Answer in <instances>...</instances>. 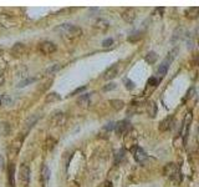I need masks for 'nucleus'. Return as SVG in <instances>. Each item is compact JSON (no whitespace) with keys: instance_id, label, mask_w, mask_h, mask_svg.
Here are the masks:
<instances>
[{"instance_id":"4be33fe9","label":"nucleus","mask_w":199,"mask_h":187,"mask_svg":"<svg viewBox=\"0 0 199 187\" xmlns=\"http://www.w3.org/2000/svg\"><path fill=\"white\" fill-rule=\"evenodd\" d=\"M110 105H111V107L113 110L120 111V110H122L125 107V101L118 100V99H112V100H110Z\"/></svg>"},{"instance_id":"2eb2a0df","label":"nucleus","mask_w":199,"mask_h":187,"mask_svg":"<svg viewBox=\"0 0 199 187\" xmlns=\"http://www.w3.org/2000/svg\"><path fill=\"white\" fill-rule=\"evenodd\" d=\"M146 110H147L148 116L152 117V119H154L156 115H157L158 107H157V105H156V103H154L153 100H148V101H146Z\"/></svg>"},{"instance_id":"72a5a7b5","label":"nucleus","mask_w":199,"mask_h":187,"mask_svg":"<svg viewBox=\"0 0 199 187\" xmlns=\"http://www.w3.org/2000/svg\"><path fill=\"white\" fill-rule=\"evenodd\" d=\"M86 90V86H81V87H77L76 90H73L72 92H71V95L70 96H75V95H77V94H81V92H83Z\"/></svg>"},{"instance_id":"423d86ee","label":"nucleus","mask_w":199,"mask_h":187,"mask_svg":"<svg viewBox=\"0 0 199 187\" xmlns=\"http://www.w3.org/2000/svg\"><path fill=\"white\" fill-rule=\"evenodd\" d=\"M132 127H131V124H130V121H127V120H121V121H118V122H116L115 124V131H116V134L117 135H125L128 130H131Z\"/></svg>"},{"instance_id":"9d476101","label":"nucleus","mask_w":199,"mask_h":187,"mask_svg":"<svg viewBox=\"0 0 199 187\" xmlns=\"http://www.w3.org/2000/svg\"><path fill=\"white\" fill-rule=\"evenodd\" d=\"M132 153H133V157H135V160L137 161V162H139V163H142V162H144L146 160H147V153L143 151V148H141L139 146H136V147H133L132 150Z\"/></svg>"},{"instance_id":"f257e3e1","label":"nucleus","mask_w":199,"mask_h":187,"mask_svg":"<svg viewBox=\"0 0 199 187\" xmlns=\"http://www.w3.org/2000/svg\"><path fill=\"white\" fill-rule=\"evenodd\" d=\"M56 31H59L61 36L67 41L77 40L82 35V29L72 24H62L59 28H56Z\"/></svg>"},{"instance_id":"a878e982","label":"nucleus","mask_w":199,"mask_h":187,"mask_svg":"<svg viewBox=\"0 0 199 187\" xmlns=\"http://www.w3.org/2000/svg\"><path fill=\"white\" fill-rule=\"evenodd\" d=\"M123 160H125V150L121 148V150L116 151V153H115V163L118 165V163H121Z\"/></svg>"},{"instance_id":"cd10ccee","label":"nucleus","mask_w":199,"mask_h":187,"mask_svg":"<svg viewBox=\"0 0 199 187\" xmlns=\"http://www.w3.org/2000/svg\"><path fill=\"white\" fill-rule=\"evenodd\" d=\"M55 146H56V140H55V139H52L51 136H50V137H47V139H46V148H47L49 151H52Z\"/></svg>"},{"instance_id":"6e6552de","label":"nucleus","mask_w":199,"mask_h":187,"mask_svg":"<svg viewBox=\"0 0 199 187\" xmlns=\"http://www.w3.org/2000/svg\"><path fill=\"white\" fill-rule=\"evenodd\" d=\"M122 19L126 21V23H128V24H132L135 20H136V18H137V11L133 9V8H127V9H125L123 11H122Z\"/></svg>"},{"instance_id":"2f4dec72","label":"nucleus","mask_w":199,"mask_h":187,"mask_svg":"<svg viewBox=\"0 0 199 187\" xmlns=\"http://www.w3.org/2000/svg\"><path fill=\"white\" fill-rule=\"evenodd\" d=\"M125 84H126V89H127V90H133V89L136 87L135 82H133L132 80H130V79H126V80H125Z\"/></svg>"},{"instance_id":"c85d7f7f","label":"nucleus","mask_w":199,"mask_h":187,"mask_svg":"<svg viewBox=\"0 0 199 187\" xmlns=\"http://www.w3.org/2000/svg\"><path fill=\"white\" fill-rule=\"evenodd\" d=\"M61 69V65H59V64H56V65H54V66H51V67H49L47 70H46V74L49 75H51V74H54V72H56V71H59Z\"/></svg>"},{"instance_id":"0eeeda50","label":"nucleus","mask_w":199,"mask_h":187,"mask_svg":"<svg viewBox=\"0 0 199 187\" xmlns=\"http://www.w3.org/2000/svg\"><path fill=\"white\" fill-rule=\"evenodd\" d=\"M19 178H20V181L23 182L24 186H26V185L29 183V181H30V168H29L28 165L23 163V165L20 166V170H19Z\"/></svg>"},{"instance_id":"b1692460","label":"nucleus","mask_w":199,"mask_h":187,"mask_svg":"<svg viewBox=\"0 0 199 187\" xmlns=\"http://www.w3.org/2000/svg\"><path fill=\"white\" fill-rule=\"evenodd\" d=\"M142 38H143V33H142V31H136V33L131 34V35L127 38V41H128V43H137V41H139Z\"/></svg>"},{"instance_id":"7c9ffc66","label":"nucleus","mask_w":199,"mask_h":187,"mask_svg":"<svg viewBox=\"0 0 199 187\" xmlns=\"http://www.w3.org/2000/svg\"><path fill=\"white\" fill-rule=\"evenodd\" d=\"M35 80H36L35 77H31V79H26V80H24V81H20V82H19V85H18V87H24V86H26L28 84L34 82Z\"/></svg>"},{"instance_id":"ddd939ff","label":"nucleus","mask_w":199,"mask_h":187,"mask_svg":"<svg viewBox=\"0 0 199 187\" xmlns=\"http://www.w3.org/2000/svg\"><path fill=\"white\" fill-rule=\"evenodd\" d=\"M21 144H23V139H20V137L15 139L13 141V144L10 145V147H9V155L10 156H16L18 152L20 151V148H21Z\"/></svg>"},{"instance_id":"1a4fd4ad","label":"nucleus","mask_w":199,"mask_h":187,"mask_svg":"<svg viewBox=\"0 0 199 187\" xmlns=\"http://www.w3.org/2000/svg\"><path fill=\"white\" fill-rule=\"evenodd\" d=\"M65 122V114L62 111H55L50 117L51 126H60Z\"/></svg>"},{"instance_id":"f3484780","label":"nucleus","mask_w":199,"mask_h":187,"mask_svg":"<svg viewBox=\"0 0 199 187\" xmlns=\"http://www.w3.org/2000/svg\"><path fill=\"white\" fill-rule=\"evenodd\" d=\"M115 130V122H108V124H106L102 129H101V131H100V137H104V139H107L108 137V135L111 134V131H113Z\"/></svg>"},{"instance_id":"bb28decb","label":"nucleus","mask_w":199,"mask_h":187,"mask_svg":"<svg viewBox=\"0 0 199 187\" xmlns=\"http://www.w3.org/2000/svg\"><path fill=\"white\" fill-rule=\"evenodd\" d=\"M159 82H161V79H158V77H151V79H148V81H147V86H148V87L152 86V89H156V87L159 85Z\"/></svg>"},{"instance_id":"c9c22d12","label":"nucleus","mask_w":199,"mask_h":187,"mask_svg":"<svg viewBox=\"0 0 199 187\" xmlns=\"http://www.w3.org/2000/svg\"><path fill=\"white\" fill-rule=\"evenodd\" d=\"M105 187H112V183L108 182V181H106V182H105Z\"/></svg>"},{"instance_id":"c756f323","label":"nucleus","mask_w":199,"mask_h":187,"mask_svg":"<svg viewBox=\"0 0 199 187\" xmlns=\"http://www.w3.org/2000/svg\"><path fill=\"white\" fill-rule=\"evenodd\" d=\"M115 89H116V84L115 82H110V84H107V85H105L102 87V91L107 92V91H111V90H115Z\"/></svg>"},{"instance_id":"5701e85b","label":"nucleus","mask_w":199,"mask_h":187,"mask_svg":"<svg viewBox=\"0 0 199 187\" xmlns=\"http://www.w3.org/2000/svg\"><path fill=\"white\" fill-rule=\"evenodd\" d=\"M61 100V96L59 95L57 92H50V94H47L46 95V98H45V103H57V101H60Z\"/></svg>"},{"instance_id":"473e14b6","label":"nucleus","mask_w":199,"mask_h":187,"mask_svg":"<svg viewBox=\"0 0 199 187\" xmlns=\"http://www.w3.org/2000/svg\"><path fill=\"white\" fill-rule=\"evenodd\" d=\"M112 45H113V39H112V38H108V39H106V40L102 41V46H104V48H110V46H112Z\"/></svg>"},{"instance_id":"39448f33","label":"nucleus","mask_w":199,"mask_h":187,"mask_svg":"<svg viewBox=\"0 0 199 187\" xmlns=\"http://www.w3.org/2000/svg\"><path fill=\"white\" fill-rule=\"evenodd\" d=\"M192 120H193V115H192V112H188L185 115V117H184L183 127H182V136H183V140H184V145L187 144V139H188V135H189V129H190Z\"/></svg>"},{"instance_id":"f8f14e48","label":"nucleus","mask_w":199,"mask_h":187,"mask_svg":"<svg viewBox=\"0 0 199 187\" xmlns=\"http://www.w3.org/2000/svg\"><path fill=\"white\" fill-rule=\"evenodd\" d=\"M118 64H115V65H112L111 67H108L105 72H104V79L105 80H112V79H115L117 75H118Z\"/></svg>"},{"instance_id":"393cba45","label":"nucleus","mask_w":199,"mask_h":187,"mask_svg":"<svg viewBox=\"0 0 199 187\" xmlns=\"http://www.w3.org/2000/svg\"><path fill=\"white\" fill-rule=\"evenodd\" d=\"M144 60L148 62V64H154L157 60H158V55H157V52H154V51H149L146 56H144Z\"/></svg>"},{"instance_id":"dca6fc26","label":"nucleus","mask_w":199,"mask_h":187,"mask_svg":"<svg viewBox=\"0 0 199 187\" xmlns=\"http://www.w3.org/2000/svg\"><path fill=\"white\" fill-rule=\"evenodd\" d=\"M26 52V46L21 43H16L13 48H11V54L15 56V57H19V56H23L24 54Z\"/></svg>"},{"instance_id":"a211bd4d","label":"nucleus","mask_w":199,"mask_h":187,"mask_svg":"<svg viewBox=\"0 0 199 187\" xmlns=\"http://www.w3.org/2000/svg\"><path fill=\"white\" fill-rule=\"evenodd\" d=\"M110 28V23L105 19H97L95 21V29L100 30V31H107Z\"/></svg>"},{"instance_id":"7ed1b4c3","label":"nucleus","mask_w":199,"mask_h":187,"mask_svg":"<svg viewBox=\"0 0 199 187\" xmlns=\"http://www.w3.org/2000/svg\"><path fill=\"white\" fill-rule=\"evenodd\" d=\"M125 146L130 151L137 146V131L131 129L125 134Z\"/></svg>"},{"instance_id":"412c9836","label":"nucleus","mask_w":199,"mask_h":187,"mask_svg":"<svg viewBox=\"0 0 199 187\" xmlns=\"http://www.w3.org/2000/svg\"><path fill=\"white\" fill-rule=\"evenodd\" d=\"M90 99H91L90 94H83V95H81L80 99L77 100V104H78L81 107H87V106L90 105Z\"/></svg>"},{"instance_id":"4468645a","label":"nucleus","mask_w":199,"mask_h":187,"mask_svg":"<svg viewBox=\"0 0 199 187\" xmlns=\"http://www.w3.org/2000/svg\"><path fill=\"white\" fill-rule=\"evenodd\" d=\"M173 125V116H167L166 119H163L161 122H159V126H158V130L161 132H166L168 131Z\"/></svg>"},{"instance_id":"6ab92c4d","label":"nucleus","mask_w":199,"mask_h":187,"mask_svg":"<svg viewBox=\"0 0 199 187\" xmlns=\"http://www.w3.org/2000/svg\"><path fill=\"white\" fill-rule=\"evenodd\" d=\"M41 180H42L44 187H46L49 181H50V170H49V167L46 165H44L42 168H41Z\"/></svg>"},{"instance_id":"aec40b11","label":"nucleus","mask_w":199,"mask_h":187,"mask_svg":"<svg viewBox=\"0 0 199 187\" xmlns=\"http://www.w3.org/2000/svg\"><path fill=\"white\" fill-rule=\"evenodd\" d=\"M199 15V8L198 7H192L185 9V16L188 19H197Z\"/></svg>"},{"instance_id":"9b49d317","label":"nucleus","mask_w":199,"mask_h":187,"mask_svg":"<svg viewBox=\"0 0 199 187\" xmlns=\"http://www.w3.org/2000/svg\"><path fill=\"white\" fill-rule=\"evenodd\" d=\"M170 62H172V61H170L168 57H166V59L161 62L159 67L157 69V75L159 76V79H162V77H164V76L167 75V71H168V67H169Z\"/></svg>"},{"instance_id":"e433bc0d","label":"nucleus","mask_w":199,"mask_h":187,"mask_svg":"<svg viewBox=\"0 0 199 187\" xmlns=\"http://www.w3.org/2000/svg\"><path fill=\"white\" fill-rule=\"evenodd\" d=\"M0 105H2V100H0Z\"/></svg>"},{"instance_id":"f704fd0d","label":"nucleus","mask_w":199,"mask_h":187,"mask_svg":"<svg viewBox=\"0 0 199 187\" xmlns=\"http://www.w3.org/2000/svg\"><path fill=\"white\" fill-rule=\"evenodd\" d=\"M5 82V76H4V72H0V86H3Z\"/></svg>"},{"instance_id":"20e7f679","label":"nucleus","mask_w":199,"mask_h":187,"mask_svg":"<svg viewBox=\"0 0 199 187\" xmlns=\"http://www.w3.org/2000/svg\"><path fill=\"white\" fill-rule=\"evenodd\" d=\"M56 50H57V46H56V44L52 43V41L45 40V41H42V43L39 44V51H40L41 54H44V55H51V54H54Z\"/></svg>"},{"instance_id":"f03ea898","label":"nucleus","mask_w":199,"mask_h":187,"mask_svg":"<svg viewBox=\"0 0 199 187\" xmlns=\"http://www.w3.org/2000/svg\"><path fill=\"white\" fill-rule=\"evenodd\" d=\"M163 175L168 177L174 185H179L182 182V175L179 172L178 166L174 162H169L163 167Z\"/></svg>"}]
</instances>
